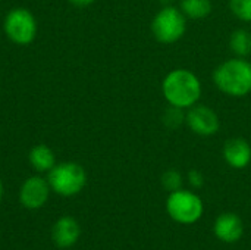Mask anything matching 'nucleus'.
Masks as SVG:
<instances>
[{
  "instance_id": "4",
  "label": "nucleus",
  "mask_w": 251,
  "mask_h": 250,
  "mask_svg": "<svg viewBox=\"0 0 251 250\" xmlns=\"http://www.w3.org/2000/svg\"><path fill=\"white\" fill-rule=\"evenodd\" d=\"M47 181L54 193L63 197H71L84 189L87 183V174L85 169L76 162H62L56 164L49 171Z\"/></svg>"
},
{
  "instance_id": "21",
  "label": "nucleus",
  "mask_w": 251,
  "mask_h": 250,
  "mask_svg": "<svg viewBox=\"0 0 251 250\" xmlns=\"http://www.w3.org/2000/svg\"><path fill=\"white\" fill-rule=\"evenodd\" d=\"M1 196H3V184L0 181V199H1Z\"/></svg>"
},
{
  "instance_id": "5",
  "label": "nucleus",
  "mask_w": 251,
  "mask_h": 250,
  "mask_svg": "<svg viewBox=\"0 0 251 250\" xmlns=\"http://www.w3.org/2000/svg\"><path fill=\"white\" fill-rule=\"evenodd\" d=\"M3 29L12 43L18 46H28L35 40L38 25L31 10L25 7H15L6 13Z\"/></svg>"
},
{
  "instance_id": "3",
  "label": "nucleus",
  "mask_w": 251,
  "mask_h": 250,
  "mask_svg": "<svg viewBox=\"0 0 251 250\" xmlns=\"http://www.w3.org/2000/svg\"><path fill=\"white\" fill-rule=\"evenodd\" d=\"M187 31V16L179 7L172 4L163 6L151 21L153 37L163 44L176 43Z\"/></svg>"
},
{
  "instance_id": "20",
  "label": "nucleus",
  "mask_w": 251,
  "mask_h": 250,
  "mask_svg": "<svg viewBox=\"0 0 251 250\" xmlns=\"http://www.w3.org/2000/svg\"><path fill=\"white\" fill-rule=\"evenodd\" d=\"M162 3H165V6H168V4L172 3V0H162Z\"/></svg>"
},
{
  "instance_id": "18",
  "label": "nucleus",
  "mask_w": 251,
  "mask_h": 250,
  "mask_svg": "<svg viewBox=\"0 0 251 250\" xmlns=\"http://www.w3.org/2000/svg\"><path fill=\"white\" fill-rule=\"evenodd\" d=\"M188 181H190V184L193 186V187H201L203 186V183H204V178H203V175H201V172L200 171H197V169H193V171H190L188 172Z\"/></svg>"
},
{
  "instance_id": "1",
  "label": "nucleus",
  "mask_w": 251,
  "mask_h": 250,
  "mask_svg": "<svg viewBox=\"0 0 251 250\" xmlns=\"http://www.w3.org/2000/svg\"><path fill=\"white\" fill-rule=\"evenodd\" d=\"M162 94L168 105L187 111L199 103L201 97V83L193 71L176 68L163 78Z\"/></svg>"
},
{
  "instance_id": "13",
  "label": "nucleus",
  "mask_w": 251,
  "mask_h": 250,
  "mask_svg": "<svg viewBox=\"0 0 251 250\" xmlns=\"http://www.w3.org/2000/svg\"><path fill=\"white\" fill-rule=\"evenodd\" d=\"M181 12L187 19H204L212 13V0H181Z\"/></svg>"
},
{
  "instance_id": "14",
  "label": "nucleus",
  "mask_w": 251,
  "mask_h": 250,
  "mask_svg": "<svg viewBox=\"0 0 251 250\" xmlns=\"http://www.w3.org/2000/svg\"><path fill=\"white\" fill-rule=\"evenodd\" d=\"M231 52L238 57H247L251 55V32L249 29L238 28L229 37Z\"/></svg>"
},
{
  "instance_id": "17",
  "label": "nucleus",
  "mask_w": 251,
  "mask_h": 250,
  "mask_svg": "<svg viewBox=\"0 0 251 250\" xmlns=\"http://www.w3.org/2000/svg\"><path fill=\"white\" fill-rule=\"evenodd\" d=\"M162 184L166 190H169L171 193L172 192H176L181 189L182 186V175L176 171V169H169L163 174L162 177Z\"/></svg>"
},
{
  "instance_id": "19",
  "label": "nucleus",
  "mask_w": 251,
  "mask_h": 250,
  "mask_svg": "<svg viewBox=\"0 0 251 250\" xmlns=\"http://www.w3.org/2000/svg\"><path fill=\"white\" fill-rule=\"evenodd\" d=\"M72 4H75V6H90V4H93L96 0H69Z\"/></svg>"
},
{
  "instance_id": "10",
  "label": "nucleus",
  "mask_w": 251,
  "mask_h": 250,
  "mask_svg": "<svg viewBox=\"0 0 251 250\" xmlns=\"http://www.w3.org/2000/svg\"><path fill=\"white\" fill-rule=\"evenodd\" d=\"M79 236H81V227L76 222V220L72 217H62L54 222L51 230L53 243L62 249L74 246L78 242Z\"/></svg>"
},
{
  "instance_id": "7",
  "label": "nucleus",
  "mask_w": 251,
  "mask_h": 250,
  "mask_svg": "<svg viewBox=\"0 0 251 250\" xmlns=\"http://www.w3.org/2000/svg\"><path fill=\"white\" fill-rule=\"evenodd\" d=\"M185 124L197 136L210 137L215 136L221 128L218 113L207 105L196 103L185 111Z\"/></svg>"
},
{
  "instance_id": "16",
  "label": "nucleus",
  "mask_w": 251,
  "mask_h": 250,
  "mask_svg": "<svg viewBox=\"0 0 251 250\" xmlns=\"http://www.w3.org/2000/svg\"><path fill=\"white\" fill-rule=\"evenodd\" d=\"M231 12L243 22H251V0H229Z\"/></svg>"
},
{
  "instance_id": "6",
  "label": "nucleus",
  "mask_w": 251,
  "mask_h": 250,
  "mask_svg": "<svg viewBox=\"0 0 251 250\" xmlns=\"http://www.w3.org/2000/svg\"><path fill=\"white\" fill-rule=\"evenodd\" d=\"M168 214L181 224H193L200 220L203 215V202L201 199L188 190L172 192L166 202Z\"/></svg>"
},
{
  "instance_id": "9",
  "label": "nucleus",
  "mask_w": 251,
  "mask_h": 250,
  "mask_svg": "<svg viewBox=\"0 0 251 250\" xmlns=\"http://www.w3.org/2000/svg\"><path fill=\"white\" fill-rule=\"evenodd\" d=\"M222 153L225 162L235 169H243L251 162L250 143L241 137H234L226 140Z\"/></svg>"
},
{
  "instance_id": "2",
  "label": "nucleus",
  "mask_w": 251,
  "mask_h": 250,
  "mask_svg": "<svg viewBox=\"0 0 251 250\" xmlns=\"http://www.w3.org/2000/svg\"><path fill=\"white\" fill-rule=\"evenodd\" d=\"M213 83L226 96H249L251 93V62L238 56L222 62L213 71Z\"/></svg>"
},
{
  "instance_id": "11",
  "label": "nucleus",
  "mask_w": 251,
  "mask_h": 250,
  "mask_svg": "<svg viewBox=\"0 0 251 250\" xmlns=\"http://www.w3.org/2000/svg\"><path fill=\"white\" fill-rule=\"evenodd\" d=\"M243 231V221L235 214H222L215 222V234L225 243H234L240 240Z\"/></svg>"
},
{
  "instance_id": "12",
  "label": "nucleus",
  "mask_w": 251,
  "mask_h": 250,
  "mask_svg": "<svg viewBox=\"0 0 251 250\" xmlns=\"http://www.w3.org/2000/svg\"><path fill=\"white\" fill-rule=\"evenodd\" d=\"M28 161L31 167L38 172H49L56 165L54 152L46 144H37L29 150Z\"/></svg>"
},
{
  "instance_id": "8",
  "label": "nucleus",
  "mask_w": 251,
  "mask_h": 250,
  "mask_svg": "<svg viewBox=\"0 0 251 250\" xmlns=\"http://www.w3.org/2000/svg\"><path fill=\"white\" fill-rule=\"evenodd\" d=\"M50 184L46 178L32 175L24 181L19 190V202L26 209H40L50 194Z\"/></svg>"
},
{
  "instance_id": "15",
  "label": "nucleus",
  "mask_w": 251,
  "mask_h": 250,
  "mask_svg": "<svg viewBox=\"0 0 251 250\" xmlns=\"http://www.w3.org/2000/svg\"><path fill=\"white\" fill-rule=\"evenodd\" d=\"M163 124L171 128V130H175L178 127H181L182 124H185V111L181 109V108H176V106H168L163 112Z\"/></svg>"
}]
</instances>
